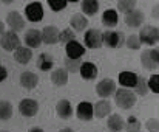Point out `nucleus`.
Wrapping results in <instances>:
<instances>
[{"mask_svg": "<svg viewBox=\"0 0 159 132\" xmlns=\"http://www.w3.org/2000/svg\"><path fill=\"white\" fill-rule=\"evenodd\" d=\"M25 14H26V19L30 22H40L43 19V6L39 2L28 3L25 6Z\"/></svg>", "mask_w": 159, "mask_h": 132, "instance_id": "nucleus-5", "label": "nucleus"}, {"mask_svg": "<svg viewBox=\"0 0 159 132\" xmlns=\"http://www.w3.org/2000/svg\"><path fill=\"white\" fill-rule=\"evenodd\" d=\"M134 90H136V93H138V95H147V92H148L147 81H145L144 78L138 76V82H136V86H134Z\"/></svg>", "mask_w": 159, "mask_h": 132, "instance_id": "nucleus-33", "label": "nucleus"}, {"mask_svg": "<svg viewBox=\"0 0 159 132\" xmlns=\"http://www.w3.org/2000/svg\"><path fill=\"white\" fill-rule=\"evenodd\" d=\"M25 44L30 48H37L42 44V33L39 30H28L25 34Z\"/></svg>", "mask_w": 159, "mask_h": 132, "instance_id": "nucleus-15", "label": "nucleus"}, {"mask_svg": "<svg viewBox=\"0 0 159 132\" xmlns=\"http://www.w3.org/2000/svg\"><path fill=\"white\" fill-rule=\"evenodd\" d=\"M148 90H152L153 93H159V75H153L148 81H147Z\"/></svg>", "mask_w": 159, "mask_h": 132, "instance_id": "nucleus-35", "label": "nucleus"}, {"mask_svg": "<svg viewBox=\"0 0 159 132\" xmlns=\"http://www.w3.org/2000/svg\"><path fill=\"white\" fill-rule=\"evenodd\" d=\"M0 45L2 48H5L6 51H14L19 45H20V39L19 36L16 34V31L9 30V31H5L0 37Z\"/></svg>", "mask_w": 159, "mask_h": 132, "instance_id": "nucleus-4", "label": "nucleus"}, {"mask_svg": "<svg viewBox=\"0 0 159 132\" xmlns=\"http://www.w3.org/2000/svg\"><path fill=\"white\" fill-rule=\"evenodd\" d=\"M39 82V76L34 75L33 71H23L20 75V84L22 87H25L26 90H33Z\"/></svg>", "mask_w": 159, "mask_h": 132, "instance_id": "nucleus-18", "label": "nucleus"}, {"mask_svg": "<svg viewBox=\"0 0 159 132\" xmlns=\"http://www.w3.org/2000/svg\"><path fill=\"white\" fill-rule=\"evenodd\" d=\"M33 58V51L30 50V47H17L14 50V59L19 62V64H28Z\"/></svg>", "mask_w": 159, "mask_h": 132, "instance_id": "nucleus-19", "label": "nucleus"}, {"mask_svg": "<svg viewBox=\"0 0 159 132\" xmlns=\"http://www.w3.org/2000/svg\"><path fill=\"white\" fill-rule=\"evenodd\" d=\"M84 42L88 48H99L104 44L102 42V33L96 28H91L84 34Z\"/></svg>", "mask_w": 159, "mask_h": 132, "instance_id": "nucleus-7", "label": "nucleus"}, {"mask_svg": "<svg viewBox=\"0 0 159 132\" xmlns=\"http://www.w3.org/2000/svg\"><path fill=\"white\" fill-rule=\"evenodd\" d=\"M76 115L79 120L82 121H90L93 117H94V112H93V104L88 103V101H82L79 103L77 109H76Z\"/></svg>", "mask_w": 159, "mask_h": 132, "instance_id": "nucleus-12", "label": "nucleus"}, {"mask_svg": "<svg viewBox=\"0 0 159 132\" xmlns=\"http://www.w3.org/2000/svg\"><path fill=\"white\" fill-rule=\"evenodd\" d=\"M114 101L120 109H131L136 103V95L128 89H116L114 90Z\"/></svg>", "mask_w": 159, "mask_h": 132, "instance_id": "nucleus-1", "label": "nucleus"}, {"mask_svg": "<svg viewBox=\"0 0 159 132\" xmlns=\"http://www.w3.org/2000/svg\"><path fill=\"white\" fill-rule=\"evenodd\" d=\"M12 117V106L8 101H0V120H9Z\"/></svg>", "mask_w": 159, "mask_h": 132, "instance_id": "nucleus-28", "label": "nucleus"}, {"mask_svg": "<svg viewBox=\"0 0 159 132\" xmlns=\"http://www.w3.org/2000/svg\"><path fill=\"white\" fill-rule=\"evenodd\" d=\"M107 126H108V129H110V131L119 132V131H122V129H124V126H125V121H124V118H122L120 115H117V114H113V115H110V117H108Z\"/></svg>", "mask_w": 159, "mask_h": 132, "instance_id": "nucleus-23", "label": "nucleus"}, {"mask_svg": "<svg viewBox=\"0 0 159 132\" xmlns=\"http://www.w3.org/2000/svg\"><path fill=\"white\" fill-rule=\"evenodd\" d=\"M6 76H8V70H6L3 66H0V82H2V81H5V79H6Z\"/></svg>", "mask_w": 159, "mask_h": 132, "instance_id": "nucleus-38", "label": "nucleus"}, {"mask_svg": "<svg viewBox=\"0 0 159 132\" xmlns=\"http://www.w3.org/2000/svg\"><path fill=\"white\" fill-rule=\"evenodd\" d=\"M42 42L47 45H53L56 42H59V30L56 27H45L42 31Z\"/></svg>", "mask_w": 159, "mask_h": 132, "instance_id": "nucleus-14", "label": "nucleus"}, {"mask_svg": "<svg viewBox=\"0 0 159 132\" xmlns=\"http://www.w3.org/2000/svg\"><path fill=\"white\" fill-rule=\"evenodd\" d=\"M79 73L85 81H91L98 76V67L93 62H82L79 67Z\"/></svg>", "mask_w": 159, "mask_h": 132, "instance_id": "nucleus-17", "label": "nucleus"}, {"mask_svg": "<svg viewBox=\"0 0 159 132\" xmlns=\"http://www.w3.org/2000/svg\"><path fill=\"white\" fill-rule=\"evenodd\" d=\"M127 131H131V132H136L141 129V123L136 117H128L127 121H125V126H124Z\"/></svg>", "mask_w": 159, "mask_h": 132, "instance_id": "nucleus-31", "label": "nucleus"}, {"mask_svg": "<svg viewBox=\"0 0 159 132\" xmlns=\"http://www.w3.org/2000/svg\"><path fill=\"white\" fill-rule=\"evenodd\" d=\"M65 51H66V58H71V59H79L85 55V47L82 44H79L76 39L65 44Z\"/></svg>", "mask_w": 159, "mask_h": 132, "instance_id": "nucleus-10", "label": "nucleus"}, {"mask_svg": "<svg viewBox=\"0 0 159 132\" xmlns=\"http://www.w3.org/2000/svg\"><path fill=\"white\" fill-rule=\"evenodd\" d=\"M102 42L110 48H119L124 45L125 37L120 31H105L102 33Z\"/></svg>", "mask_w": 159, "mask_h": 132, "instance_id": "nucleus-3", "label": "nucleus"}, {"mask_svg": "<svg viewBox=\"0 0 159 132\" xmlns=\"http://www.w3.org/2000/svg\"><path fill=\"white\" fill-rule=\"evenodd\" d=\"M136 8V0H117V9L124 14Z\"/></svg>", "mask_w": 159, "mask_h": 132, "instance_id": "nucleus-29", "label": "nucleus"}, {"mask_svg": "<svg viewBox=\"0 0 159 132\" xmlns=\"http://www.w3.org/2000/svg\"><path fill=\"white\" fill-rule=\"evenodd\" d=\"M42 131H43L42 128H33V129H31V132H42Z\"/></svg>", "mask_w": 159, "mask_h": 132, "instance_id": "nucleus-41", "label": "nucleus"}, {"mask_svg": "<svg viewBox=\"0 0 159 132\" xmlns=\"http://www.w3.org/2000/svg\"><path fill=\"white\" fill-rule=\"evenodd\" d=\"M53 64H54L53 56L48 55V53H42V55H39L37 64H36V66H37L39 70H42V71H48V70H51Z\"/></svg>", "mask_w": 159, "mask_h": 132, "instance_id": "nucleus-25", "label": "nucleus"}, {"mask_svg": "<svg viewBox=\"0 0 159 132\" xmlns=\"http://www.w3.org/2000/svg\"><path fill=\"white\" fill-rule=\"evenodd\" d=\"M138 82V75L133 71H122L119 73V84L122 87H134Z\"/></svg>", "mask_w": 159, "mask_h": 132, "instance_id": "nucleus-21", "label": "nucleus"}, {"mask_svg": "<svg viewBox=\"0 0 159 132\" xmlns=\"http://www.w3.org/2000/svg\"><path fill=\"white\" fill-rule=\"evenodd\" d=\"M70 25H71L73 30L82 31V30H85V27L88 25V20H87V17L82 16V14H74V16L71 17V20H70Z\"/></svg>", "mask_w": 159, "mask_h": 132, "instance_id": "nucleus-26", "label": "nucleus"}, {"mask_svg": "<svg viewBox=\"0 0 159 132\" xmlns=\"http://www.w3.org/2000/svg\"><path fill=\"white\" fill-rule=\"evenodd\" d=\"M93 112H94V117H98V118H104L107 115H110V112H111V104L105 101V100H101L99 103H96L94 106H93Z\"/></svg>", "mask_w": 159, "mask_h": 132, "instance_id": "nucleus-22", "label": "nucleus"}, {"mask_svg": "<svg viewBox=\"0 0 159 132\" xmlns=\"http://www.w3.org/2000/svg\"><path fill=\"white\" fill-rule=\"evenodd\" d=\"M19 112L23 117H34L39 112V103L31 98H25L19 103Z\"/></svg>", "mask_w": 159, "mask_h": 132, "instance_id": "nucleus-8", "label": "nucleus"}, {"mask_svg": "<svg viewBox=\"0 0 159 132\" xmlns=\"http://www.w3.org/2000/svg\"><path fill=\"white\" fill-rule=\"evenodd\" d=\"M114 90H116V82H114L113 79H110V78L102 79V81L98 82V86H96V93H98V96H101V98L111 96V95L114 93Z\"/></svg>", "mask_w": 159, "mask_h": 132, "instance_id": "nucleus-9", "label": "nucleus"}, {"mask_svg": "<svg viewBox=\"0 0 159 132\" xmlns=\"http://www.w3.org/2000/svg\"><path fill=\"white\" fill-rule=\"evenodd\" d=\"M141 62L147 70H155L159 67V53L158 50H145L141 55Z\"/></svg>", "mask_w": 159, "mask_h": 132, "instance_id": "nucleus-6", "label": "nucleus"}, {"mask_svg": "<svg viewBox=\"0 0 159 132\" xmlns=\"http://www.w3.org/2000/svg\"><path fill=\"white\" fill-rule=\"evenodd\" d=\"M80 8L85 12V16H94L99 11V2L98 0H82Z\"/></svg>", "mask_w": 159, "mask_h": 132, "instance_id": "nucleus-27", "label": "nucleus"}, {"mask_svg": "<svg viewBox=\"0 0 159 132\" xmlns=\"http://www.w3.org/2000/svg\"><path fill=\"white\" fill-rule=\"evenodd\" d=\"M144 19H145V16H144V12L141 11V9H131V11H128L127 14H125V23L128 25V27H131V28H136V27H141L142 23H144Z\"/></svg>", "mask_w": 159, "mask_h": 132, "instance_id": "nucleus-11", "label": "nucleus"}, {"mask_svg": "<svg viewBox=\"0 0 159 132\" xmlns=\"http://www.w3.org/2000/svg\"><path fill=\"white\" fill-rule=\"evenodd\" d=\"M3 33H5V25H3V22L0 20V36H2Z\"/></svg>", "mask_w": 159, "mask_h": 132, "instance_id": "nucleus-40", "label": "nucleus"}, {"mask_svg": "<svg viewBox=\"0 0 159 132\" xmlns=\"http://www.w3.org/2000/svg\"><path fill=\"white\" fill-rule=\"evenodd\" d=\"M125 44V47L127 48H130V50H139L141 48V41H139V37L136 36V34H131V36H128L127 37V41L124 42Z\"/></svg>", "mask_w": 159, "mask_h": 132, "instance_id": "nucleus-30", "label": "nucleus"}, {"mask_svg": "<svg viewBox=\"0 0 159 132\" xmlns=\"http://www.w3.org/2000/svg\"><path fill=\"white\" fill-rule=\"evenodd\" d=\"M158 118H150V120H147V123H145V129L147 131H153V132H156L159 129V126H158Z\"/></svg>", "mask_w": 159, "mask_h": 132, "instance_id": "nucleus-37", "label": "nucleus"}, {"mask_svg": "<svg viewBox=\"0 0 159 132\" xmlns=\"http://www.w3.org/2000/svg\"><path fill=\"white\" fill-rule=\"evenodd\" d=\"M119 22V16L116 12V9H107L102 14V25H105L107 28H113L116 27Z\"/></svg>", "mask_w": 159, "mask_h": 132, "instance_id": "nucleus-24", "label": "nucleus"}, {"mask_svg": "<svg viewBox=\"0 0 159 132\" xmlns=\"http://www.w3.org/2000/svg\"><path fill=\"white\" fill-rule=\"evenodd\" d=\"M62 132H71L73 129H70V128H63V129H60Z\"/></svg>", "mask_w": 159, "mask_h": 132, "instance_id": "nucleus-43", "label": "nucleus"}, {"mask_svg": "<svg viewBox=\"0 0 159 132\" xmlns=\"http://www.w3.org/2000/svg\"><path fill=\"white\" fill-rule=\"evenodd\" d=\"M82 64L80 58L79 59H71V58H66L65 59V68L68 71H79V67Z\"/></svg>", "mask_w": 159, "mask_h": 132, "instance_id": "nucleus-34", "label": "nucleus"}, {"mask_svg": "<svg viewBox=\"0 0 159 132\" xmlns=\"http://www.w3.org/2000/svg\"><path fill=\"white\" fill-rule=\"evenodd\" d=\"M51 82L57 87H62L68 82V70L66 68H57L51 73Z\"/></svg>", "mask_w": 159, "mask_h": 132, "instance_id": "nucleus-20", "label": "nucleus"}, {"mask_svg": "<svg viewBox=\"0 0 159 132\" xmlns=\"http://www.w3.org/2000/svg\"><path fill=\"white\" fill-rule=\"evenodd\" d=\"M66 0H48V5L53 11H62L66 8Z\"/></svg>", "mask_w": 159, "mask_h": 132, "instance_id": "nucleus-36", "label": "nucleus"}, {"mask_svg": "<svg viewBox=\"0 0 159 132\" xmlns=\"http://www.w3.org/2000/svg\"><path fill=\"white\" fill-rule=\"evenodd\" d=\"M56 112H57V117L62 118V120H68L71 115H73V106L68 100H60L56 106Z\"/></svg>", "mask_w": 159, "mask_h": 132, "instance_id": "nucleus-16", "label": "nucleus"}, {"mask_svg": "<svg viewBox=\"0 0 159 132\" xmlns=\"http://www.w3.org/2000/svg\"><path fill=\"white\" fill-rule=\"evenodd\" d=\"M2 3H5V5H9V3H12L14 0H0Z\"/></svg>", "mask_w": 159, "mask_h": 132, "instance_id": "nucleus-42", "label": "nucleus"}, {"mask_svg": "<svg viewBox=\"0 0 159 132\" xmlns=\"http://www.w3.org/2000/svg\"><path fill=\"white\" fill-rule=\"evenodd\" d=\"M6 25L12 30V31H20V30H23V27H25V20H23V17L17 12V11H11L8 16H6Z\"/></svg>", "mask_w": 159, "mask_h": 132, "instance_id": "nucleus-13", "label": "nucleus"}, {"mask_svg": "<svg viewBox=\"0 0 159 132\" xmlns=\"http://www.w3.org/2000/svg\"><path fill=\"white\" fill-rule=\"evenodd\" d=\"M138 37H139L141 44H145V45L152 47V45H156V44H158L159 31H158L156 27H153V25H147V27H142V28H141Z\"/></svg>", "mask_w": 159, "mask_h": 132, "instance_id": "nucleus-2", "label": "nucleus"}, {"mask_svg": "<svg viewBox=\"0 0 159 132\" xmlns=\"http://www.w3.org/2000/svg\"><path fill=\"white\" fill-rule=\"evenodd\" d=\"M66 2H73V3H76V2H79V0H66Z\"/></svg>", "mask_w": 159, "mask_h": 132, "instance_id": "nucleus-44", "label": "nucleus"}, {"mask_svg": "<svg viewBox=\"0 0 159 132\" xmlns=\"http://www.w3.org/2000/svg\"><path fill=\"white\" fill-rule=\"evenodd\" d=\"M76 39V36H74V33H73V30H63V31H60L59 33V42H62V44H68V42H71V41H74Z\"/></svg>", "mask_w": 159, "mask_h": 132, "instance_id": "nucleus-32", "label": "nucleus"}, {"mask_svg": "<svg viewBox=\"0 0 159 132\" xmlns=\"http://www.w3.org/2000/svg\"><path fill=\"white\" fill-rule=\"evenodd\" d=\"M158 9H159V6H158V5H155V6H153V9H152V16H153L155 19H158V17H159Z\"/></svg>", "mask_w": 159, "mask_h": 132, "instance_id": "nucleus-39", "label": "nucleus"}]
</instances>
